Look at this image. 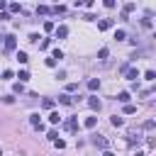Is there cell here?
<instances>
[{
	"instance_id": "31",
	"label": "cell",
	"mask_w": 156,
	"mask_h": 156,
	"mask_svg": "<svg viewBox=\"0 0 156 156\" xmlns=\"http://www.w3.org/2000/svg\"><path fill=\"white\" fill-rule=\"evenodd\" d=\"M12 100H15L12 95H2V102H7V105H12Z\"/></svg>"
},
{
	"instance_id": "17",
	"label": "cell",
	"mask_w": 156,
	"mask_h": 156,
	"mask_svg": "<svg viewBox=\"0 0 156 156\" xmlns=\"http://www.w3.org/2000/svg\"><path fill=\"white\" fill-rule=\"evenodd\" d=\"M115 39H117V41L127 39V32H124V29H117V32H115Z\"/></svg>"
},
{
	"instance_id": "14",
	"label": "cell",
	"mask_w": 156,
	"mask_h": 156,
	"mask_svg": "<svg viewBox=\"0 0 156 156\" xmlns=\"http://www.w3.org/2000/svg\"><path fill=\"white\" fill-rule=\"evenodd\" d=\"M41 107H44V110H51V107H54V100H51V98H44V100H41Z\"/></svg>"
},
{
	"instance_id": "28",
	"label": "cell",
	"mask_w": 156,
	"mask_h": 156,
	"mask_svg": "<svg viewBox=\"0 0 156 156\" xmlns=\"http://www.w3.org/2000/svg\"><path fill=\"white\" fill-rule=\"evenodd\" d=\"M49 44H51V41H49V39H44V41H39V49H49Z\"/></svg>"
},
{
	"instance_id": "26",
	"label": "cell",
	"mask_w": 156,
	"mask_h": 156,
	"mask_svg": "<svg viewBox=\"0 0 156 156\" xmlns=\"http://www.w3.org/2000/svg\"><path fill=\"white\" fill-rule=\"evenodd\" d=\"M27 78H29V73H27V71H20V83H24Z\"/></svg>"
},
{
	"instance_id": "15",
	"label": "cell",
	"mask_w": 156,
	"mask_h": 156,
	"mask_svg": "<svg viewBox=\"0 0 156 156\" xmlns=\"http://www.w3.org/2000/svg\"><path fill=\"white\" fill-rule=\"evenodd\" d=\"M95 124H98V117H88L85 119V129H93Z\"/></svg>"
},
{
	"instance_id": "36",
	"label": "cell",
	"mask_w": 156,
	"mask_h": 156,
	"mask_svg": "<svg viewBox=\"0 0 156 156\" xmlns=\"http://www.w3.org/2000/svg\"><path fill=\"white\" fill-rule=\"evenodd\" d=\"M0 156H2V154H0Z\"/></svg>"
},
{
	"instance_id": "1",
	"label": "cell",
	"mask_w": 156,
	"mask_h": 156,
	"mask_svg": "<svg viewBox=\"0 0 156 156\" xmlns=\"http://www.w3.org/2000/svg\"><path fill=\"white\" fill-rule=\"evenodd\" d=\"M15 46H17V39H15V34H5V54L15 51Z\"/></svg>"
},
{
	"instance_id": "5",
	"label": "cell",
	"mask_w": 156,
	"mask_h": 156,
	"mask_svg": "<svg viewBox=\"0 0 156 156\" xmlns=\"http://www.w3.org/2000/svg\"><path fill=\"white\" fill-rule=\"evenodd\" d=\"M124 76H127L129 80H136V78H139V71H136V68H132V66H127V71H124Z\"/></svg>"
},
{
	"instance_id": "7",
	"label": "cell",
	"mask_w": 156,
	"mask_h": 156,
	"mask_svg": "<svg viewBox=\"0 0 156 156\" xmlns=\"http://www.w3.org/2000/svg\"><path fill=\"white\" fill-rule=\"evenodd\" d=\"M29 124H32L34 129H41V127H44L41 119H39V115H29Z\"/></svg>"
},
{
	"instance_id": "3",
	"label": "cell",
	"mask_w": 156,
	"mask_h": 156,
	"mask_svg": "<svg viewBox=\"0 0 156 156\" xmlns=\"http://www.w3.org/2000/svg\"><path fill=\"white\" fill-rule=\"evenodd\" d=\"M63 127H66L68 132H76V129H78V122H76V117H68V119L63 122Z\"/></svg>"
},
{
	"instance_id": "9",
	"label": "cell",
	"mask_w": 156,
	"mask_h": 156,
	"mask_svg": "<svg viewBox=\"0 0 156 156\" xmlns=\"http://www.w3.org/2000/svg\"><path fill=\"white\" fill-rule=\"evenodd\" d=\"M139 141H141L139 132H129V144H139Z\"/></svg>"
},
{
	"instance_id": "25",
	"label": "cell",
	"mask_w": 156,
	"mask_h": 156,
	"mask_svg": "<svg viewBox=\"0 0 156 156\" xmlns=\"http://www.w3.org/2000/svg\"><path fill=\"white\" fill-rule=\"evenodd\" d=\"M112 124H115V127H122V117L115 115V117H112Z\"/></svg>"
},
{
	"instance_id": "23",
	"label": "cell",
	"mask_w": 156,
	"mask_h": 156,
	"mask_svg": "<svg viewBox=\"0 0 156 156\" xmlns=\"http://www.w3.org/2000/svg\"><path fill=\"white\" fill-rule=\"evenodd\" d=\"M46 139H49V141H56V139H58V132H56V129H51V132L46 134Z\"/></svg>"
},
{
	"instance_id": "13",
	"label": "cell",
	"mask_w": 156,
	"mask_h": 156,
	"mask_svg": "<svg viewBox=\"0 0 156 156\" xmlns=\"http://www.w3.org/2000/svg\"><path fill=\"white\" fill-rule=\"evenodd\" d=\"M58 102H61V105H71L73 100H71V95H66V93H63V95H58Z\"/></svg>"
},
{
	"instance_id": "32",
	"label": "cell",
	"mask_w": 156,
	"mask_h": 156,
	"mask_svg": "<svg viewBox=\"0 0 156 156\" xmlns=\"http://www.w3.org/2000/svg\"><path fill=\"white\" fill-rule=\"evenodd\" d=\"M154 124H156V122H154V119H149V122H144V129H154Z\"/></svg>"
},
{
	"instance_id": "20",
	"label": "cell",
	"mask_w": 156,
	"mask_h": 156,
	"mask_svg": "<svg viewBox=\"0 0 156 156\" xmlns=\"http://www.w3.org/2000/svg\"><path fill=\"white\" fill-rule=\"evenodd\" d=\"M134 7H136V5H134V2H127V5H124V10H122V12H124V15H129V12H134Z\"/></svg>"
},
{
	"instance_id": "2",
	"label": "cell",
	"mask_w": 156,
	"mask_h": 156,
	"mask_svg": "<svg viewBox=\"0 0 156 156\" xmlns=\"http://www.w3.org/2000/svg\"><path fill=\"white\" fill-rule=\"evenodd\" d=\"M90 141H93V144H95L98 149H105V151H107V139H105V136H100V134H95V136H93Z\"/></svg>"
},
{
	"instance_id": "34",
	"label": "cell",
	"mask_w": 156,
	"mask_h": 156,
	"mask_svg": "<svg viewBox=\"0 0 156 156\" xmlns=\"http://www.w3.org/2000/svg\"><path fill=\"white\" fill-rule=\"evenodd\" d=\"M102 156H115V154L112 151H102Z\"/></svg>"
},
{
	"instance_id": "10",
	"label": "cell",
	"mask_w": 156,
	"mask_h": 156,
	"mask_svg": "<svg viewBox=\"0 0 156 156\" xmlns=\"http://www.w3.org/2000/svg\"><path fill=\"white\" fill-rule=\"evenodd\" d=\"M49 12H51L49 5H39V7H37V15H49Z\"/></svg>"
},
{
	"instance_id": "4",
	"label": "cell",
	"mask_w": 156,
	"mask_h": 156,
	"mask_svg": "<svg viewBox=\"0 0 156 156\" xmlns=\"http://www.w3.org/2000/svg\"><path fill=\"white\" fill-rule=\"evenodd\" d=\"M66 37H68V27H66V24L56 27V39H66Z\"/></svg>"
},
{
	"instance_id": "29",
	"label": "cell",
	"mask_w": 156,
	"mask_h": 156,
	"mask_svg": "<svg viewBox=\"0 0 156 156\" xmlns=\"http://www.w3.org/2000/svg\"><path fill=\"white\" fill-rule=\"evenodd\" d=\"M12 78V71H2V80H10Z\"/></svg>"
},
{
	"instance_id": "19",
	"label": "cell",
	"mask_w": 156,
	"mask_h": 156,
	"mask_svg": "<svg viewBox=\"0 0 156 156\" xmlns=\"http://www.w3.org/2000/svg\"><path fill=\"white\" fill-rule=\"evenodd\" d=\"M7 7H10V12H20V10H22V5H20V2H10Z\"/></svg>"
},
{
	"instance_id": "24",
	"label": "cell",
	"mask_w": 156,
	"mask_h": 156,
	"mask_svg": "<svg viewBox=\"0 0 156 156\" xmlns=\"http://www.w3.org/2000/svg\"><path fill=\"white\" fill-rule=\"evenodd\" d=\"M134 112H136L134 105H124V115H134Z\"/></svg>"
},
{
	"instance_id": "33",
	"label": "cell",
	"mask_w": 156,
	"mask_h": 156,
	"mask_svg": "<svg viewBox=\"0 0 156 156\" xmlns=\"http://www.w3.org/2000/svg\"><path fill=\"white\" fill-rule=\"evenodd\" d=\"M54 144H56V149H63V146H66V141H63V139H56Z\"/></svg>"
},
{
	"instance_id": "21",
	"label": "cell",
	"mask_w": 156,
	"mask_h": 156,
	"mask_svg": "<svg viewBox=\"0 0 156 156\" xmlns=\"http://www.w3.org/2000/svg\"><path fill=\"white\" fill-rule=\"evenodd\" d=\"M107 56H110V49H105V46H102V49L98 51V58H107Z\"/></svg>"
},
{
	"instance_id": "27",
	"label": "cell",
	"mask_w": 156,
	"mask_h": 156,
	"mask_svg": "<svg viewBox=\"0 0 156 156\" xmlns=\"http://www.w3.org/2000/svg\"><path fill=\"white\" fill-rule=\"evenodd\" d=\"M66 90H68V93H73V90H78V83H68V85H66Z\"/></svg>"
},
{
	"instance_id": "16",
	"label": "cell",
	"mask_w": 156,
	"mask_h": 156,
	"mask_svg": "<svg viewBox=\"0 0 156 156\" xmlns=\"http://www.w3.org/2000/svg\"><path fill=\"white\" fill-rule=\"evenodd\" d=\"M51 12H54V15H63V12H66V7H63V5H54V7H51Z\"/></svg>"
},
{
	"instance_id": "11",
	"label": "cell",
	"mask_w": 156,
	"mask_h": 156,
	"mask_svg": "<svg viewBox=\"0 0 156 156\" xmlns=\"http://www.w3.org/2000/svg\"><path fill=\"white\" fill-rule=\"evenodd\" d=\"M88 88H90V90H98V88H100V80H98V78H90V80H88Z\"/></svg>"
},
{
	"instance_id": "30",
	"label": "cell",
	"mask_w": 156,
	"mask_h": 156,
	"mask_svg": "<svg viewBox=\"0 0 156 156\" xmlns=\"http://www.w3.org/2000/svg\"><path fill=\"white\" fill-rule=\"evenodd\" d=\"M144 78H149V80H154V78H156V73H154V71H146V73H144Z\"/></svg>"
},
{
	"instance_id": "8",
	"label": "cell",
	"mask_w": 156,
	"mask_h": 156,
	"mask_svg": "<svg viewBox=\"0 0 156 156\" xmlns=\"http://www.w3.org/2000/svg\"><path fill=\"white\" fill-rule=\"evenodd\" d=\"M110 27H112V20H100V22H98V29H102V32L110 29Z\"/></svg>"
},
{
	"instance_id": "6",
	"label": "cell",
	"mask_w": 156,
	"mask_h": 156,
	"mask_svg": "<svg viewBox=\"0 0 156 156\" xmlns=\"http://www.w3.org/2000/svg\"><path fill=\"white\" fill-rule=\"evenodd\" d=\"M88 105H90V110H95V112H98V110L102 107V102H100V100H98L95 95H93V98H88Z\"/></svg>"
},
{
	"instance_id": "12",
	"label": "cell",
	"mask_w": 156,
	"mask_h": 156,
	"mask_svg": "<svg viewBox=\"0 0 156 156\" xmlns=\"http://www.w3.org/2000/svg\"><path fill=\"white\" fill-rule=\"evenodd\" d=\"M117 100H119V102H124V105H127V102H129V93H127V90H122V93H119V95H117Z\"/></svg>"
},
{
	"instance_id": "35",
	"label": "cell",
	"mask_w": 156,
	"mask_h": 156,
	"mask_svg": "<svg viewBox=\"0 0 156 156\" xmlns=\"http://www.w3.org/2000/svg\"><path fill=\"white\" fill-rule=\"evenodd\" d=\"M136 156H141V154H136Z\"/></svg>"
},
{
	"instance_id": "18",
	"label": "cell",
	"mask_w": 156,
	"mask_h": 156,
	"mask_svg": "<svg viewBox=\"0 0 156 156\" xmlns=\"http://www.w3.org/2000/svg\"><path fill=\"white\" fill-rule=\"evenodd\" d=\"M17 61H20V63H27V61H29V56H27L24 51H17Z\"/></svg>"
},
{
	"instance_id": "22",
	"label": "cell",
	"mask_w": 156,
	"mask_h": 156,
	"mask_svg": "<svg viewBox=\"0 0 156 156\" xmlns=\"http://www.w3.org/2000/svg\"><path fill=\"white\" fill-rule=\"evenodd\" d=\"M58 119H61L58 112H51V115H49V122H51V124H58Z\"/></svg>"
}]
</instances>
